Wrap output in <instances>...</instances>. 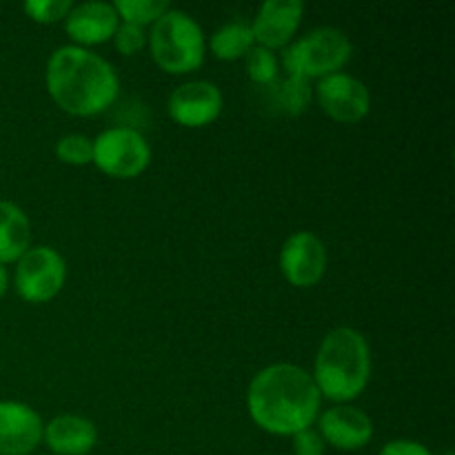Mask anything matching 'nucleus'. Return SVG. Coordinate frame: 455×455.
I'll return each mask as SVG.
<instances>
[{
  "label": "nucleus",
  "instance_id": "bb28decb",
  "mask_svg": "<svg viewBox=\"0 0 455 455\" xmlns=\"http://www.w3.org/2000/svg\"><path fill=\"white\" fill-rule=\"evenodd\" d=\"M444 455H453V453H451V451H447V453H444Z\"/></svg>",
  "mask_w": 455,
  "mask_h": 455
},
{
  "label": "nucleus",
  "instance_id": "f3484780",
  "mask_svg": "<svg viewBox=\"0 0 455 455\" xmlns=\"http://www.w3.org/2000/svg\"><path fill=\"white\" fill-rule=\"evenodd\" d=\"M256 47V40H253L251 27L247 22H227L220 29L213 31L212 40H209V49H212L213 56L218 60H240V58L247 56L251 49Z\"/></svg>",
  "mask_w": 455,
  "mask_h": 455
},
{
  "label": "nucleus",
  "instance_id": "aec40b11",
  "mask_svg": "<svg viewBox=\"0 0 455 455\" xmlns=\"http://www.w3.org/2000/svg\"><path fill=\"white\" fill-rule=\"evenodd\" d=\"M56 156L60 163L84 167L93 160V140H89L83 133H69L56 142Z\"/></svg>",
  "mask_w": 455,
  "mask_h": 455
},
{
  "label": "nucleus",
  "instance_id": "dca6fc26",
  "mask_svg": "<svg viewBox=\"0 0 455 455\" xmlns=\"http://www.w3.org/2000/svg\"><path fill=\"white\" fill-rule=\"evenodd\" d=\"M31 243L27 213L9 200H0V265L18 262Z\"/></svg>",
  "mask_w": 455,
  "mask_h": 455
},
{
  "label": "nucleus",
  "instance_id": "6e6552de",
  "mask_svg": "<svg viewBox=\"0 0 455 455\" xmlns=\"http://www.w3.org/2000/svg\"><path fill=\"white\" fill-rule=\"evenodd\" d=\"M315 98L320 109L336 123H360L371 109V93L367 84L342 71L320 78Z\"/></svg>",
  "mask_w": 455,
  "mask_h": 455
},
{
  "label": "nucleus",
  "instance_id": "ddd939ff",
  "mask_svg": "<svg viewBox=\"0 0 455 455\" xmlns=\"http://www.w3.org/2000/svg\"><path fill=\"white\" fill-rule=\"evenodd\" d=\"M44 425L25 403L0 400V455H29L43 443Z\"/></svg>",
  "mask_w": 455,
  "mask_h": 455
},
{
  "label": "nucleus",
  "instance_id": "412c9836",
  "mask_svg": "<svg viewBox=\"0 0 455 455\" xmlns=\"http://www.w3.org/2000/svg\"><path fill=\"white\" fill-rule=\"evenodd\" d=\"M247 74L256 84H275L278 80V58L271 49L253 47L247 53Z\"/></svg>",
  "mask_w": 455,
  "mask_h": 455
},
{
  "label": "nucleus",
  "instance_id": "39448f33",
  "mask_svg": "<svg viewBox=\"0 0 455 455\" xmlns=\"http://www.w3.org/2000/svg\"><path fill=\"white\" fill-rule=\"evenodd\" d=\"M354 53L349 36L336 27H318L289 44L283 53L284 69L289 76L302 78H324L338 74Z\"/></svg>",
  "mask_w": 455,
  "mask_h": 455
},
{
  "label": "nucleus",
  "instance_id": "4468645a",
  "mask_svg": "<svg viewBox=\"0 0 455 455\" xmlns=\"http://www.w3.org/2000/svg\"><path fill=\"white\" fill-rule=\"evenodd\" d=\"M120 25L118 12L114 4L100 3H83L74 4L65 18L67 36L76 43V47H87V44H100L114 38L116 29Z\"/></svg>",
  "mask_w": 455,
  "mask_h": 455
},
{
  "label": "nucleus",
  "instance_id": "4be33fe9",
  "mask_svg": "<svg viewBox=\"0 0 455 455\" xmlns=\"http://www.w3.org/2000/svg\"><path fill=\"white\" fill-rule=\"evenodd\" d=\"M71 7H74L71 0H27L22 4L27 16L40 25H53V22L65 20Z\"/></svg>",
  "mask_w": 455,
  "mask_h": 455
},
{
  "label": "nucleus",
  "instance_id": "f8f14e48",
  "mask_svg": "<svg viewBox=\"0 0 455 455\" xmlns=\"http://www.w3.org/2000/svg\"><path fill=\"white\" fill-rule=\"evenodd\" d=\"M305 4L300 0H267L260 4L251 27L253 40L258 47L280 49L287 47L300 27Z\"/></svg>",
  "mask_w": 455,
  "mask_h": 455
},
{
  "label": "nucleus",
  "instance_id": "b1692460",
  "mask_svg": "<svg viewBox=\"0 0 455 455\" xmlns=\"http://www.w3.org/2000/svg\"><path fill=\"white\" fill-rule=\"evenodd\" d=\"M293 453L296 455H324L327 453V444H324L323 435L314 429H305L300 434L293 435Z\"/></svg>",
  "mask_w": 455,
  "mask_h": 455
},
{
  "label": "nucleus",
  "instance_id": "9b49d317",
  "mask_svg": "<svg viewBox=\"0 0 455 455\" xmlns=\"http://www.w3.org/2000/svg\"><path fill=\"white\" fill-rule=\"evenodd\" d=\"M318 434L324 444L340 451H358L373 438V422L363 409L351 404H336L318 418Z\"/></svg>",
  "mask_w": 455,
  "mask_h": 455
},
{
  "label": "nucleus",
  "instance_id": "2eb2a0df",
  "mask_svg": "<svg viewBox=\"0 0 455 455\" xmlns=\"http://www.w3.org/2000/svg\"><path fill=\"white\" fill-rule=\"evenodd\" d=\"M43 440L56 455H87L96 447L98 429L83 416H58L44 427Z\"/></svg>",
  "mask_w": 455,
  "mask_h": 455
},
{
  "label": "nucleus",
  "instance_id": "5701e85b",
  "mask_svg": "<svg viewBox=\"0 0 455 455\" xmlns=\"http://www.w3.org/2000/svg\"><path fill=\"white\" fill-rule=\"evenodd\" d=\"M114 44L123 56H133V53H138L147 44L145 27L123 22V25H118V29H116Z\"/></svg>",
  "mask_w": 455,
  "mask_h": 455
},
{
  "label": "nucleus",
  "instance_id": "f257e3e1",
  "mask_svg": "<svg viewBox=\"0 0 455 455\" xmlns=\"http://www.w3.org/2000/svg\"><path fill=\"white\" fill-rule=\"evenodd\" d=\"M320 395L311 373L280 363L256 373L247 391L251 420L274 435H296L318 420Z\"/></svg>",
  "mask_w": 455,
  "mask_h": 455
},
{
  "label": "nucleus",
  "instance_id": "20e7f679",
  "mask_svg": "<svg viewBox=\"0 0 455 455\" xmlns=\"http://www.w3.org/2000/svg\"><path fill=\"white\" fill-rule=\"evenodd\" d=\"M149 49L167 74H189L204 60V34L189 13L169 9L151 27Z\"/></svg>",
  "mask_w": 455,
  "mask_h": 455
},
{
  "label": "nucleus",
  "instance_id": "f03ea898",
  "mask_svg": "<svg viewBox=\"0 0 455 455\" xmlns=\"http://www.w3.org/2000/svg\"><path fill=\"white\" fill-rule=\"evenodd\" d=\"M47 89L53 102L71 116H96L118 96L116 69L89 49L67 44L47 62Z\"/></svg>",
  "mask_w": 455,
  "mask_h": 455
},
{
  "label": "nucleus",
  "instance_id": "6ab92c4d",
  "mask_svg": "<svg viewBox=\"0 0 455 455\" xmlns=\"http://www.w3.org/2000/svg\"><path fill=\"white\" fill-rule=\"evenodd\" d=\"M275 100L287 114L300 116L311 102V84L302 76H289L275 87Z\"/></svg>",
  "mask_w": 455,
  "mask_h": 455
},
{
  "label": "nucleus",
  "instance_id": "0eeeda50",
  "mask_svg": "<svg viewBox=\"0 0 455 455\" xmlns=\"http://www.w3.org/2000/svg\"><path fill=\"white\" fill-rule=\"evenodd\" d=\"M65 258L52 247H29L25 256L16 262L13 284H16L18 296L34 305L56 298L65 287Z\"/></svg>",
  "mask_w": 455,
  "mask_h": 455
},
{
  "label": "nucleus",
  "instance_id": "423d86ee",
  "mask_svg": "<svg viewBox=\"0 0 455 455\" xmlns=\"http://www.w3.org/2000/svg\"><path fill=\"white\" fill-rule=\"evenodd\" d=\"M151 147L142 133L129 127H114L93 140L92 163L111 178H136L149 167Z\"/></svg>",
  "mask_w": 455,
  "mask_h": 455
},
{
  "label": "nucleus",
  "instance_id": "a211bd4d",
  "mask_svg": "<svg viewBox=\"0 0 455 455\" xmlns=\"http://www.w3.org/2000/svg\"><path fill=\"white\" fill-rule=\"evenodd\" d=\"M114 9L118 12V18H123V22L145 27L154 25L172 7L167 0H116Z\"/></svg>",
  "mask_w": 455,
  "mask_h": 455
},
{
  "label": "nucleus",
  "instance_id": "393cba45",
  "mask_svg": "<svg viewBox=\"0 0 455 455\" xmlns=\"http://www.w3.org/2000/svg\"><path fill=\"white\" fill-rule=\"evenodd\" d=\"M378 455H434L425 444L416 443V440H391L380 449Z\"/></svg>",
  "mask_w": 455,
  "mask_h": 455
},
{
  "label": "nucleus",
  "instance_id": "a878e982",
  "mask_svg": "<svg viewBox=\"0 0 455 455\" xmlns=\"http://www.w3.org/2000/svg\"><path fill=\"white\" fill-rule=\"evenodd\" d=\"M7 289H9V274H7V267L0 265V298H3L4 293H7Z\"/></svg>",
  "mask_w": 455,
  "mask_h": 455
},
{
  "label": "nucleus",
  "instance_id": "9d476101",
  "mask_svg": "<svg viewBox=\"0 0 455 455\" xmlns=\"http://www.w3.org/2000/svg\"><path fill=\"white\" fill-rule=\"evenodd\" d=\"M167 109L182 127H207L222 114V93L213 83L191 80L169 96Z\"/></svg>",
  "mask_w": 455,
  "mask_h": 455
},
{
  "label": "nucleus",
  "instance_id": "7ed1b4c3",
  "mask_svg": "<svg viewBox=\"0 0 455 455\" xmlns=\"http://www.w3.org/2000/svg\"><path fill=\"white\" fill-rule=\"evenodd\" d=\"M311 378L323 398L338 404L358 398L371 378V349L367 338L351 327L329 331L315 355Z\"/></svg>",
  "mask_w": 455,
  "mask_h": 455
},
{
  "label": "nucleus",
  "instance_id": "1a4fd4ad",
  "mask_svg": "<svg viewBox=\"0 0 455 455\" xmlns=\"http://www.w3.org/2000/svg\"><path fill=\"white\" fill-rule=\"evenodd\" d=\"M280 269L289 284L309 289L323 280L327 269V249L311 231H296L280 249Z\"/></svg>",
  "mask_w": 455,
  "mask_h": 455
}]
</instances>
